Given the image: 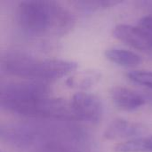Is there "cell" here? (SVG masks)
I'll list each match as a JSON object with an SVG mask.
<instances>
[{
	"instance_id": "6da1fadb",
	"label": "cell",
	"mask_w": 152,
	"mask_h": 152,
	"mask_svg": "<svg viewBox=\"0 0 152 152\" xmlns=\"http://www.w3.org/2000/svg\"><path fill=\"white\" fill-rule=\"evenodd\" d=\"M0 106L10 113L37 120H75L70 103L50 95L42 82H10L1 86Z\"/></svg>"
},
{
	"instance_id": "7a4b0ae2",
	"label": "cell",
	"mask_w": 152,
	"mask_h": 152,
	"mask_svg": "<svg viewBox=\"0 0 152 152\" xmlns=\"http://www.w3.org/2000/svg\"><path fill=\"white\" fill-rule=\"evenodd\" d=\"M1 141L8 145L34 152L49 144L61 143L78 147L86 142V133L72 121L37 120L1 126Z\"/></svg>"
},
{
	"instance_id": "3957f363",
	"label": "cell",
	"mask_w": 152,
	"mask_h": 152,
	"mask_svg": "<svg viewBox=\"0 0 152 152\" xmlns=\"http://www.w3.org/2000/svg\"><path fill=\"white\" fill-rule=\"evenodd\" d=\"M16 20L22 32L37 37L63 36L75 24V17L67 8L58 2L48 0L19 3Z\"/></svg>"
},
{
	"instance_id": "277c9868",
	"label": "cell",
	"mask_w": 152,
	"mask_h": 152,
	"mask_svg": "<svg viewBox=\"0 0 152 152\" xmlns=\"http://www.w3.org/2000/svg\"><path fill=\"white\" fill-rule=\"evenodd\" d=\"M77 63L62 59H40L22 53H8L1 61L7 74L29 81L45 82L59 79L77 69Z\"/></svg>"
},
{
	"instance_id": "5b68a950",
	"label": "cell",
	"mask_w": 152,
	"mask_h": 152,
	"mask_svg": "<svg viewBox=\"0 0 152 152\" xmlns=\"http://www.w3.org/2000/svg\"><path fill=\"white\" fill-rule=\"evenodd\" d=\"M70 107L75 120L97 124L103 115V104L94 94L79 92L75 94L70 102Z\"/></svg>"
},
{
	"instance_id": "8992f818",
	"label": "cell",
	"mask_w": 152,
	"mask_h": 152,
	"mask_svg": "<svg viewBox=\"0 0 152 152\" xmlns=\"http://www.w3.org/2000/svg\"><path fill=\"white\" fill-rule=\"evenodd\" d=\"M113 35L126 45L147 53H152V32L129 24H118L113 29Z\"/></svg>"
},
{
	"instance_id": "52a82bcc",
	"label": "cell",
	"mask_w": 152,
	"mask_h": 152,
	"mask_svg": "<svg viewBox=\"0 0 152 152\" xmlns=\"http://www.w3.org/2000/svg\"><path fill=\"white\" fill-rule=\"evenodd\" d=\"M145 133L146 128L142 125L137 122L118 118L108 126L104 132V137L107 140H133L142 137V134Z\"/></svg>"
},
{
	"instance_id": "ba28073f",
	"label": "cell",
	"mask_w": 152,
	"mask_h": 152,
	"mask_svg": "<svg viewBox=\"0 0 152 152\" xmlns=\"http://www.w3.org/2000/svg\"><path fill=\"white\" fill-rule=\"evenodd\" d=\"M110 97L118 109L126 111L136 110L146 102V99L142 94L124 86L113 87L110 90Z\"/></svg>"
},
{
	"instance_id": "9c48e42d",
	"label": "cell",
	"mask_w": 152,
	"mask_h": 152,
	"mask_svg": "<svg viewBox=\"0 0 152 152\" xmlns=\"http://www.w3.org/2000/svg\"><path fill=\"white\" fill-rule=\"evenodd\" d=\"M105 56L108 60L117 65L131 68L139 65L142 62V56L131 50L111 47L105 51Z\"/></svg>"
},
{
	"instance_id": "30bf717a",
	"label": "cell",
	"mask_w": 152,
	"mask_h": 152,
	"mask_svg": "<svg viewBox=\"0 0 152 152\" xmlns=\"http://www.w3.org/2000/svg\"><path fill=\"white\" fill-rule=\"evenodd\" d=\"M101 79V73L95 70H84L68 78L66 84L73 88L86 90L92 87Z\"/></svg>"
},
{
	"instance_id": "8fae6325",
	"label": "cell",
	"mask_w": 152,
	"mask_h": 152,
	"mask_svg": "<svg viewBox=\"0 0 152 152\" xmlns=\"http://www.w3.org/2000/svg\"><path fill=\"white\" fill-rule=\"evenodd\" d=\"M116 152H152V135L128 140L115 147Z\"/></svg>"
},
{
	"instance_id": "7c38bea8",
	"label": "cell",
	"mask_w": 152,
	"mask_h": 152,
	"mask_svg": "<svg viewBox=\"0 0 152 152\" xmlns=\"http://www.w3.org/2000/svg\"><path fill=\"white\" fill-rule=\"evenodd\" d=\"M122 3V1L117 0H89V1H75L72 4L77 7L79 11L83 12H92L95 11H99L102 9H105L108 7H111L113 5L118 4Z\"/></svg>"
},
{
	"instance_id": "4fadbf2b",
	"label": "cell",
	"mask_w": 152,
	"mask_h": 152,
	"mask_svg": "<svg viewBox=\"0 0 152 152\" xmlns=\"http://www.w3.org/2000/svg\"><path fill=\"white\" fill-rule=\"evenodd\" d=\"M127 77L135 84L152 89V71L132 70L127 73Z\"/></svg>"
},
{
	"instance_id": "5bb4252c",
	"label": "cell",
	"mask_w": 152,
	"mask_h": 152,
	"mask_svg": "<svg viewBox=\"0 0 152 152\" xmlns=\"http://www.w3.org/2000/svg\"><path fill=\"white\" fill-rule=\"evenodd\" d=\"M34 152H83L81 151L77 147L61 144V143H54L49 144L43 148L38 149L37 151Z\"/></svg>"
},
{
	"instance_id": "9a60e30c",
	"label": "cell",
	"mask_w": 152,
	"mask_h": 152,
	"mask_svg": "<svg viewBox=\"0 0 152 152\" xmlns=\"http://www.w3.org/2000/svg\"><path fill=\"white\" fill-rule=\"evenodd\" d=\"M138 26L152 32V13L142 17L139 20Z\"/></svg>"
},
{
	"instance_id": "2e32d148",
	"label": "cell",
	"mask_w": 152,
	"mask_h": 152,
	"mask_svg": "<svg viewBox=\"0 0 152 152\" xmlns=\"http://www.w3.org/2000/svg\"><path fill=\"white\" fill-rule=\"evenodd\" d=\"M142 7H145L147 9H152V1H143V2H140L139 3Z\"/></svg>"
}]
</instances>
